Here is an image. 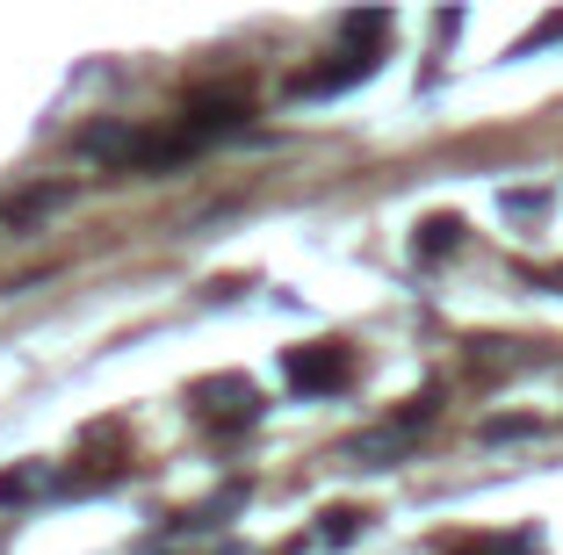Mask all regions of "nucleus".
<instances>
[{"instance_id": "f257e3e1", "label": "nucleus", "mask_w": 563, "mask_h": 555, "mask_svg": "<svg viewBox=\"0 0 563 555\" xmlns=\"http://www.w3.org/2000/svg\"><path fill=\"white\" fill-rule=\"evenodd\" d=\"M347 376H354L347 346H297V354H289V382H297L303 397H325V390H340Z\"/></svg>"}, {"instance_id": "f03ea898", "label": "nucleus", "mask_w": 563, "mask_h": 555, "mask_svg": "<svg viewBox=\"0 0 563 555\" xmlns=\"http://www.w3.org/2000/svg\"><path fill=\"white\" fill-rule=\"evenodd\" d=\"M196 404H202L210 425H246L253 411H261V390H253L246 376H210V382H196Z\"/></svg>"}, {"instance_id": "7ed1b4c3", "label": "nucleus", "mask_w": 563, "mask_h": 555, "mask_svg": "<svg viewBox=\"0 0 563 555\" xmlns=\"http://www.w3.org/2000/svg\"><path fill=\"white\" fill-rule=\"evenodd\" d=\"M246 123V95H196L181 109V131L196 137V152L210 145V137H224V131H239Z\"/></svg>"}, {"instance_id": "20e7f679", "label": "nucleus", "mask_w": 563, "mask_h": 555, "mask_svg": "<svg viewBox=\"0 0 563 555\" xmlns=\"http://www.w3.org/2000/svg\"><path fill=\"white\" fill-rule=\"evenodd\" d=\"M368 73H376V51H340V66L297 73V87H289V95H297V101H318V95H340V87L368 80Z\"/></svg>"}, {"instance_id": "39448f33", "label": "nucleus", "mask_w": 563, "mask_h": 555, "mask_svg": "<svg viewBox=\"0 0 563 555\" xmlns=\"http://www.w3.org/2000/svg\"><path fill=\"white\" fill-rule=\"evenodd\" d=\"M44 490H51V469H44V462H30V469L0 476V506H30V498H44Z\"/></svg>"}, {"instance_id": "423d86ee", "label": "nucleus", "mask_w": 563, "mask_h": 555, "mask_svg": "<svg viewBox=\"0 0 563 555\" xmlns=\"http://www.w3.org/2000/svg\"><path fill=\"white\" fill-rule=\"evenodd\" d=\"M362 520H368V512H354V506H332V512H325V526H318V541H325V548H347V541L362 534Z\"/></svg>"}, {"instance_id": "0eeeda50", "label": "nucleus", "mask_w": 563, "mask_h": 555, "mask_svg": "<svg viewBox=\"0 0 563 555\" xmlns=\"http://www.w3.org/2000/svg\"><path fill=\"white\" fill-rule=\"evenodd\" d=\"M455 238H463V224H455V217H433L427 238H419V253H455Z\"/></svg>"}, {"instance_id": "6e6552de", "label": "nucleus", "mask_w": 563, "mask_h": 555, "mask_svg": "<svg viewBox=\"0 0 563 555\" xmlns=\"http://www.w3.org/2000/svg\"><path fill=\"white\" fill-rule=\"evenodd\" d=\"M390 30V15H376V8H368V15H347V36H383Z\"/></svg>"}, {"instance_id": "1a4fd4ad", "label": "nucleus", "mask_w": 563, "mask_h": 555, "mask_svg": "<svg viewBox=\"0 0 563 555\" xmlns=\"http://www.w3.org/2000/svg\"><path fill=\"white\" fill-rule=\"evenodd\" d=\"M556 36H563V15H549V22H542V30H534V36H528V44H520V51H534V44H556Z\"/></svg>"}]
</instances>
